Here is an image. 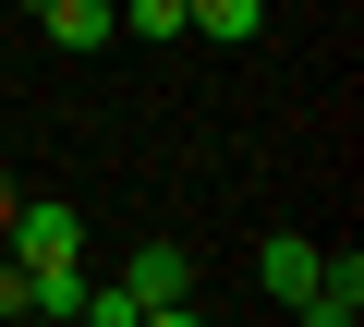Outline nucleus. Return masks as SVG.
Instances as JSON below:
<instances>
[{"label": "nucleus", "instance_id": "obj_7", "mask_svg": "<svg viewBox=\"0 0 364 327\" xmlns=\"http://www.w3.org/2000/svg\"><path fill=\"white\" fill-rule=\"evenodd\" d=\"M122 37H146V49L182 37V0H122Z\"/></svg>", "mask_w": 364, "mask_h": 327}, {"label": "nucleus", "instance_id": "obj_5", "mask_svg": "<svg viewBox=\"0 0 364 327\" xmlns=\"http://www.w3.org/2000/svg\"><path fill=\"white\" fill-rule=\"evenodd\" d=\"M182 25L219 37V49H255V37H267V0H182Z\"/></svg>", "mask_w": 364, "mask_h": 327}, {"label": "nucleus", "instance_id": "obj_6", "mask_svg": "<svg viewBox=\"0 0 364 327\" xmlns=\"http://www.w3.org/2000/svg\"><path fill=\"white\" fill-rule=\"evenodd\" d=\"M304 279H316V243H304V231H279V243L255 255V291H279V303H304Z\"/></svg>", "mask_w": 364, "mask_h": 327}, {"label": "nucleus", "instance_id": "obj_1", "mask_svg": "<svg viewBox=\"0 0 364 327\" xmlns=\"http://www.w3.org/2000/svg\"><path fill=\"white\" fill-rule=\"evenodd\" d=\"M122 291H134V315H158V327H182V315H195V255H182V243H134V267H122Z\"/></svg>", "mask_w": 364, "mask_h": 327}, {"label": "nucleus", "instance_id": "obj_2", "mask_svg": "<svg viewBox=\"0 0 364 327\" xmlns=\"http://www.w3.org/2000/svg\"><path fill=\"white\" fill-rule=\"evenodd\" d=\"M13 255H25V267H85V218H73L61 194H25V206H13Z\"/></svg>", "mask_w": 364, "mask_h": 327}, {"label": "nucleus", "instance_id": "obj_8", "mask_svg": "<svg viewBox=\"0 0 364 327\" xmlns=\"http://www.w3.org/2000/svg\"><path fill=\"white\" fill-rule=\"evenodd\" d=\"M0 315H37V267H25V255L0 267Z\"/></svg>", "mask_w": 364, "mask_h": 327}, {"label": "nucleus", "instance_id": "obj_4", "mask_svg": "<svg viewBox=\"0 0 364 327\" xmlns=\"http://www.w3.org/2000/svg\"><path fill=\"white\" fill-rule=\"evenodd\" d=\"M37 25H49V49H73V61H85V49H109V37H122V0H37Z\"/></svg>", "mask_w": 364, "mask_h": 327}, {"label": "nucleus", "instance_id": "obj_3", "mask_svg": "<svg viewBox=\"0 0 364 327\" xmlns=\"http://www.w3.org/2000/svg\"><path fill=\"white\" fill-rule=\"evenodd\" d=\"M304 327H352L364 315V255L340 243V255H316V279H304V303H291Z\"/></svg>", "mask_w": 364, "mask_h": 327}]
</instances>
